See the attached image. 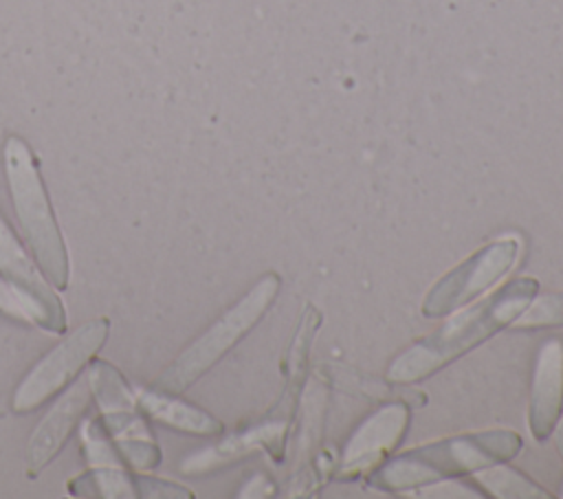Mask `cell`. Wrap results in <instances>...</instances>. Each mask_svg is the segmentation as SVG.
<instances>
[{
	"instance_id": "cell-1",
	"label": "cell",
	"mask_w": 563,
	"mask_h": 499,
	"mask_svg": "<svg viewBox=\"0 0 563 499\" xmlns=\"http://www.w3.org/2000/svg\"><path fill=\"white\" fill-rule=\"evenodd\" d=\"M537 290L539 281L532 277L510 281L499 292L490 295L486 301L453 317L438 332L411 345L391 363L387 378L391 382H416L438 372L453 358L462 356L464 352L473 350L475 345L493 336L504 325L512 323L519 317V312L528 308Z\"/></svg>"
},
{
	"instance_id": "cell-2",
	"label": "cell",
	"mask_w": 563,
	"mask_h": 499,
	"mask_svg": "<svg viewBox=\"0 0 563 499\" xmlns=\"http://www.w3.org/2000/svg\"><path fill=\"white\" fill-rule=\"evenodd\" d=\"M519 448L521 437L512 431H488L442 440L391 459L372 477V486L383 490H407L440 477L510 459Z\"/></svg>"
},
{
	"instance_id": "cell-3",
	"label": "cell",
	"mask_w": 563,
	"mask_h": 499,
	"mask_svg": "<svg viewBox=\"0 0 563 499\" xmlns=\"http://www.w3.org/2000/svg\"><path fill=\"white\" fill-rule=\"evenodd\" d=\"M4 169L11 200L31 251L53 286H68V253L53 215L37 163L24 141L11 136L4 145Z\"/></svg>"
},
{
	"instance_id": "cell-4",
	"label": "cell",
	"mask_w": 563,
	"mask_h": 499,
	"mask_svg": "<svg viewBox=\"0 0 563 499\" xmlns=\"http://www.w3.org/2000/svg\"><path fill=\"white\" fill-rule=\"evenodd\" d=\"M279 290V277L264 275L233 308H229L202 336H198L156 380L165 393H183L211 369L264 317Z\"/></svg>"
},
{
	"instance_id": "cell-5",
	"label": "cell",
	"mask_w": 563,
	"mask_h": 499,
	"mask_svg": "<svg viewBox=\"0 0 563 499\" xmlns=\"http://www.w3.org/2000/svg\"><path fill=\"white\" fill-rule=\"evenodd\" d=\"M110 321L99 317L79 325L57 347H53L20 382L13 393V411L29 413L57 396L92 361L108 339Z\"/></svg>"
},
{
	"instance_id": "cell-6",
	"label": "cell",
	"mask_w": 563,
	"mask_h": 499,
	"mask_svg": "<svg viewBox=\"0 0 563 499\" xmlns=\"http://www.w3.org/2000/svg\"><path fill=\"white\" fill-rule=\"evenodd\" d=\"M517 253H519V242L512 237L495 240L488 246L479 248L460 266L449 270L427 292L422 303V314L442 317L457 310L473 297L482 295L512 268Z\"/></svg>"
},
{
	"instance_id": "cell-7",
	"label": "cell",
	"mask_w": 563,
	"mask_h": 499,
	"mask_svg": "<svg viewBox=\"0 0 563 499\" xmlns=\"http://www.w3.org/2000/svg\"><path fill=\"white\" fill-rule=\"evenodd\" d=\"M0 273L11 281L24 297L31 310V323H37L46 332H64L66 314L59 297L53 292L48 281L37 273L35 264L18 242L15 233L0 213Z\"/></svg>"
},
{
	"instance_id": "cell-8",
	"label": "cell",
	"mask_w": 563,
	"mask_h": 499,
	"mask_svg": "<svg viewBox=\"0 0 563 499\" xmlns=\"http://www.w3.org/2000/svg\"><path fill=\"white\" fill-rule=\"evenodd\" d=\"M90 398H92V391H90L88 378L84 376L44 415L40 426L33 431L26 448V468L31 477L37 475L62 451L73 426L77 424L81 413L88 409Z\"/></svg>"
},
{
	"instance_id": "cell-9",
	"label": "cell",
	"mask_w": 563,
	"mask_h": 499,
	"mask_svg": "<svg viewBox=\"0 0 563 499\" xmlns=\"http://www.w3.org/2000/svg\"><path fill=\"white\" fill-rule=\"evenodd\" d=\"M68 492L79 497H106V499H132V497H172L189 499L191 492L178 484H169L154 477L130 475L123 464L90 468L88 473L68 481Z\"/></svg>"
},
{
	"instance_id": "cell-10",
	"label": "cell",
	"mask_w": 563,
	"mask_h": 499,
	"mask_svg": "<svg viewBox=\"0 0 563 499\" xmlns=\"http://www.w3.org/2000/svg\"><path fill=\"white\" fill-rule=\"evenodd\" d=\"M563 407V341H548L534 365L530 396V431L537 440H545L559 420Z\"/></svg>"
},
{
	"instance_id": "cell-11",
	"label": "cell",
	"mask_w": 563,
	"mask_h": 499,
	"mask_svg": "<svg viewBox=\"0 0 563 499\" xmlns=\"http://www.w3.org/2000/svg\"><path fill=\"white\" fill-rule=\"evenodd\" d=\"M407 426V409L402 404H391L374 413L350 440L343 455V477L365 470L376 464L389 448L400 442Z\"/></svg>"
},
{
	"instance_id": "cell-12",
	"label": "cell",
	"mask_w": 563,
	"mask_h": 499,
	"mask_svg": "<svg viewBox=\"0 0 563 499\" xmlns=\"http://www.w3.org/2000/svg\"><path fill=\"white\" fill-rule=\"evenodd\" d=\"M139 409L154 418L161 424H167L172 429L185 431V433H198V435H220L224 431L222 422L209 415L207 411L183 402L174 398V393L165 391H141L136 396Z\"/></svg>"
},
{
	"instance_id": "cell-13",
	"label": "cell",
	"mask_w": 563,
	"mask_h": 499,
	"mask_svg": "<svg viewBox=\"0 0 563 499\" xmlns=\"http://www.w3.org/2000/svg\"><path fill=\"white\" fill-rule=\"evenodd\" d=\"M92 398L97 400L101 413H117V411H136V396L128 387L125 378L117 367L106 361L92 363L90 372L86 374Z\"/></svg>"
},
{
	"instance_id": "cell-14",
	"label": "cell",
	"mask_w": 563,
	"mask_h": 499,
	"mask_svg": "<svg viewBox=\"0 0 563 499\" xmlns=\"http://www.w3.org/2000/svg\"><path fill=\"white\" fill-rule=\"evenodd\" d=\"M477 479L499 497H548V492L512 468H490L479 473Z\"/></svg>"
},
{
	"instance_id": "cell-15",
	"label": "cell",
	"mask_w": 563,
	"mask_h": 499,
	"mask_svg": "<svg viewBox=\"0 0 563 499\" xmlns=\"http://www.w3.org/2000/svg\"><path fill=\"white\" fill-rule=\"evenodd\" d=\"M563 325V292L539 297L521 317H517L515 328L530 330V328H552Z\"/></svg>"
},
{
	"instance_id": "cell-16",
	"label": "cell",
	"mask_w": 563,
	"mask_h": 499,
	"mask_svg": "<svg viewBox=\"0 0 563 499\" xmlns=\"http://www.w3.org/2000/svg\"><path fill=\"white\" fill-rule=\"evenodd\" d=\"M0 312L11 319L31 323V310H29L24 297L11 281H2V279H0Z\"/></svg>"
},
{
	"instance_id": "cell-17",
	"label": "cell",
	"mask_w": 563,
	"mask_h": 499,
	"mask_svg": "<svg viewBox=\"0 0 563 499\" xmlns=\"http://www.w3.org/2000/svg\"><path fill=\"white\" fill-rule=\"evenodd\" d=\"M554 437H556V446H559V451H561V455H563V422L559 424V429H556Z\"/></svg>"
}]
</instances>
